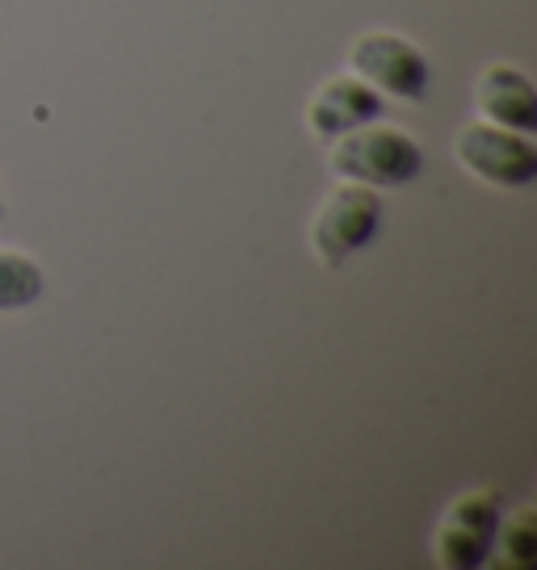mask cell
<instances>
[{
	"instance_id": "3",
	"label": "cell",
	"mask_w": 537,
	"mask_h": 570,
	"mask_svg": "<svg viewBox=\"0 0 537 570\" xmlns=\"http://www.w3.org/2000/svg\"><path fill=\"white\" fill-rule=\"evenodd\" d=\"M504 520V503L491 487H475L449 499L437 529H432V558L446 570H479L491 558L496 529Z\"/></svg>"
},
{
	"instance_id": "2",
	"label": "cell",
	"mask_w": 537,
	"mask_h": 570,
	"mask_svg": "<svg viewBox=\"0 0 537 570\" xmlns=\"http://www.w3.org/2000/svg\"><path fill=\"white\" fill-rule=\"evenodd\" d=\"M382 227V197L370 185L358 180H341L332 194L320 202V210L311 218L306 244L315 252L323 268L349 265L358 252H365L378 239Z\"/></svg>"
},
{
	"instance_id": "8",
	"label": "cell",
	"mask_w": 537,
	"mask_h": 570,
	"mask_svg": "<svg viewBox=\"0 0 537 570\" xmlns=\"http://www.w3.org/2000/svg\"><path fill=\"white\" fill-rule=\"evenodd\" d=\"M42 298V268L35 256L18 248H0V315L9 311H26Z\"/></svg>"
},
{
	"instance_id": "10",
	"label": "cell",
	"mask_w": 537,
	"mask_h": 570,
	"mask_svg": "<svg viewBox=\"0 0 537 570\" xmlns=\"http://www.w3.org/2000/svg\"><path fill=\"white\" fill-rule=\"evenodd\" d=\"M0 214H4V202H0Z\"/></svg>"
},
{
	"instance_id": "4",
	"label": "cell",
	"mask_w": 537,
	"mask_h": 570,
	"mask_svg": "<svg viewBox=\"0 0 537 570\" xmlns=\"http://www.w3.org/2000/svg\"><path fill=\"white\" fill-rule=\"evenodd\" d=\"M349 71L361 76L378 97L394 101H424L432 85V68L412 38L394 30H370L349 47Z\"/></svg>"
},
{
	"instance_id": "6",
	"label": "cell",
	"mask_w": 537,
	"mask_h": 570,
	"mask_svg": "<svg viewBox=\"0 0 537 570\" xmlns=\"http://www.w3.org/2000/svg\"><path fill=\"white\" fill-rule=\"evenodd\" d=\"M378 114H382V97L361 76L344 71V76H328L320 89L311 92L303 118L315 139L332 142L349 130H358V126L374 122Z\"/></svg>"
},
{
	"instance_id": "9",
	"label": "cell",
	"mask_w": 537,
	"mask_h": 570,
	"mask_svg": "<svg viewBox=\"0 0 537 570\" xmlns=\"http://www.w3.org/2000/svg\"><path fill=\"white\" fill-rule=\"evenodd\" d=\"M504 570H529L537 562V529H534V512L520 508L512 517L500 520L496 529V546H491V558Z\"/></svg>"
},
{
	"instance_id": "7",
	"label": "cell",
	"mask_w": 537,
	"mask_h": 570,
	"mask_svg": "<svg viewBox=\"0 0 537 570\" xmlns=\"http://www.w3.org/2000/svg\"><path fill=\"white\" fill-rule=\"evenodd\" d=\"M470 101H475L484 122H496L504 130H520V135L537 130V92L517 63H487L475 76Z\"/></svg>"
},
{
	"instance_id": "1",
	"label": "cell",
	"mask_w": 537,
	"mask_h": 570,
	"mask_svg": "<svg viewBox=\"0 0 537 570\" xmlns=\"http://www.w3.org/2000/svg\"><path fill=\"white\" fill-rule=\"evenodd\" d=\"M424 168V151L420 142L391 122H365L349 130L341 139H332L328 151V173L336 180H358L370 189H399L412 185Z\"/></svg>"
},
{
	"instance_id": "5",
	"label": "cell",
	"mask_w": 537,
	"mask_h": 570,
	"mask_svg": "<svg viewBox=\"0 0 537 570\" xmlns=\"http://www.w3.org/2000/svg\"><path fill=\"white\" fill-rule=\"evenodd\" d=\"M453 160L470 177L487 180L496 189H529L537 180V147L520 130H504L496 122H470L453 139Z\"/></svg>"
}]
</instances>
